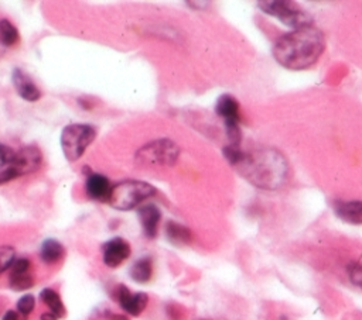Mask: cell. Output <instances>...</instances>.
Here are the masks:
<instances>
[{
  "mask_svg": "<svg viewBox=\"0 0 362 320\" xmlns=\"http://www.w3.org/2000/svg\"><path fill=\"white\" fill-rule=\"evenodd\" d=\"M325 47L324 34L313 24L291 30L273 47L275 59L284 68L300 70L314 65Z\"/></svg>",
  "mask_w": 362,
  "mask_h": 320,
  "instance_id": "6da1fadb",
  "label": "cell"
},
{
  "mask_svg": "<svg viewBox=\"0 0 362 320\" xmlns=\"http://www.w3.org/2000/svg\"><path fill=\"white\" fill-rule=\"evenodd\" d=\"M237 168L252 185L260 189L276 191L286 184L289 178V164L283 154L275 149H257L244 153Z\"/></svg>",
  "mask_w": 362,
  "mask_h": 320,
  "instance_id": "7a4b0ae2",
  "label": "cell"
},
{
  "mask_svg": "<svg viewBox=\"0 0 362 320\" xmlns=\"http://www.w3.org/2000/svg\"><path fill=\"white\" fill-rule=\"evenodd\" d=\"M156 194V188L145 181H122L112 188L109 205L118 210H130L141 206Z\"/></svg>",
  "mask_w": 362,
  "mask_h": 320,
  "instance_id": "3957f363",
  "label": "cell"
},
{
  "mask_svg": "<svg viewBox=\"0 0 362 320\" xmlns=\"http://www.w3.org/2000/svg\"><path fill=\"white\" fill-rule=\"evenodd\" d=\"M96 137V130L89 124L74 123L65 126L61 133V149L70 162L78 161Z\"/></svg>",
  "mask_w": 362,
  "mask_h": 320,
  "instance_id": "277c9868",
  "label": "cell"
},
{
  "mask_svg": "<svg viewBox=\"0 0 362 320\" xmlns=\"http://www.w3.org/2000/svg\"><path fill=\"white\" fill-rule=\"evenodd\" d=\"M180 156V149L173 140L160 138L150 141L136 153V162L149 167H172Z\"/></svg>",
  "mask_w": 362,
  "mask_h": 320,
  "instance_id": "5b68a950",
  "label": "cell"
},
{
  "mask_svg": "<svg viewBox=\"0 0 362 320\" xmlns=\"http://www.w3.org/2000/svg\"><path fill=\"white\" fill-rule=\"evenodd\" d=\"M257 6L262 12L276 17L279 21L291 27L293 30L311 24V17L290 2L272 0V2H259Z\"/></svg>",
  "mask_w": 362,
  "mask_h": 320,
  "instance_id": "8992f818",
  "label": "cell"
},
{
  "mask_svg": "<svg viewBox=\"0 0 362 320\" xmlns=\"http://www.w3.org/2000/svg\"><path fill=\"white\" fill-rule=\"evenodd\" d=\"M42 161H43L42 151L35 146H28L16 151V156L9 167L16 172L19 178L27 173L36 172L42 167Z\"/></svg>",
  "mask_w": 362,
  "mask_h": 320,
  "instance_id": "52a82bcc",
  "label": "cell"
},
{
  "mask_svg": "<svg viewBox=\"0 0 362 320\" xmlns=\"http://www.w3.org/2000/svg\"><path fill=\"white\" fill-rule=\"evenodd\" d=\"M130 244L122 237L111 238L102 245L104 264L109 268H116L122 265L130 257Z\"/></svg>",
  "mask_w": 362,
  "mask_h": 320,
  "instance_id": "ba28073f",
  "label": "cell"
},
{
  "mask_svg": "<svg viewBox=\"0 0 362 320\" xmlns=\"http://www.w3.org/2000/svg\"><path fill=\"white\" fill-rule=\"evenodd\" d=\"M35 285V278L31 274V261L27 258H16L10 268V288L21 292Z\"/></svg>",
  "mask_w": 362,
  "mask_h": 320,
  "instance_id": "9c48e42d",
  "label": "cell"
},
{
  "mask_svg": "<svg viewBox=\"0 0 362 320\" xmlns=\"http://www.w3.org/2000/svg\"><path fill=\"white\" fill-rule=\"evenodd\" d=\"M116 299L120 308L130 316H139L149 303L147 294L145 292L132 294L125 285H119L116 288Z\"/></svg>",
  "mask_w": 362,
  "mask_h": 320,
  "instance_id": "30bf717a",
  "label": "cell"
},
{
  "mask_svg": "<svg viewBox=\"0 0 362 320\" xmlns=\"http://www.w3.org/2000/svg\"><path fill=\"white\" fill-rule=\"evenodd\" d=\"M112 185L109 182L108 178L102 173H89L87 176V182H85V191L87 195L93 199V200H100V202H109L111 194H112Z\"/></svg>",
  "mask_w": 362,
  "mask_h": 320,
  "instance_id": "8fae6325",
  "label": "cell"
},
{
  "mask_svg": "<svg viewBox=\"0 0 362 320\" xmlns=\"http://www.w3.org/2000/svg\"><path fill=\"white\" fill-rule=\"evenodd\" d=\"M12 81L15 85L16 92L20 95L21 99L27 102H37L42 97V92L37 85L31 81V78L24 73V70L16 68L13 69Z\"/></svg>",
  "mask_w": 362,
  "mask_h": 320,
  "instance_id": "7c38bea8",
  "label": "cell"
},
{
  "mask_svg": "<svg viewBox=\"0 0 362 320\" xmlns=\"http://www.w3.org/2000/svg\"><path fill=\"white\" fill-rule=\"evenodd\" d=\"M139 220L142 225V229L145 232V236L149 238H154L159 232V225L161 220V213L159 207L153 203L143 205L138 210Z\"/></svg>",
  "mask_w": 362,
  "mask_h": 320,
  "instance_id": "4fadbf2b",
  "label": "cell"
},
{
  "mask_svg": "<svg viewBox=\"0 0 362 320\" xmlns=\"http://www.w3.org/2000/svg\"><path fill=\"white\" fill-rule=\"evenodd\" d=\"M336 215L351 225H362V200H341L334 206Z\"/></svg>",
  "mask_w": 362,
  "mask_h": 320,
  "instance_id": "5bb4252c",
  "label": "cell"
},
{
  "mask_svg": "<svg viewBox=\"0 0 362 320\" xmlns=\"http://www.w3.org/2000/svg\"><path fill=\"white\" fill-rule=\"evenodd\" d=\"M215 112L224 119V122H239V104L231 95H222L217 100Z\"/></svg>",
  "mask_w": 362,
  "mask_h": 320,
  "instance_id": "9a60e30c",
  "label": "cell"
},
{
  "mask_svg": "<svg viewBox=\"0 0 362 320\" xmlns=\"http://www.w3.org/2000/svg\"><path fill=\"white\" fill-rule=\"evenodd\" d=\"M65 254L64 245L55 240V238H47L43 241L42 248H40V258L46 264H55L58 263Z\"/></svg>",
  "mask_w": 362,
  "mask_h": 320,
  "instance_id": "2e32d148",
  "label": "cell"
},
{
  "mask_svg": "<svg viewBox=\"0 0 362 320\" xmlns=\"http://www.w3.org/2000/svg\"><path fill=\"white\" fill-rule=\"evenodd\" d=\"M153 275V263L149 257L138 260L130 268V276L138 283H147Z\"/></svg>",
  "mask_w": 362,
  "mask_h": 320,
  "instance_id": "e0dca14e",
  "label": "cell"
},
{
  "mask_svg": "<svg viewBox=\"0 0 362 320\" xmlns=\"http://www.w3.org/2000/svg\"><path fill=\"white\" fill-rule=\"evenodd\" d=\"M166 236L168 238L177 245L181 244H190L192 240L191 230L177 222H168L166 225Z\"/></svg>",
  "mask_w": 362,
  "mask_h": 320,
  "instance_id": "ac0fdd59",
  "label": "cell"
},
{
  "mask_svg": "<svg viewBox=\"0 0 362 320\" xmlns=\"http://www.w3.org/2000/svg\"><path fill=\"white\" fill-rule=\"evenodd\" d=\"M40 299L47 305L50 312L54 313L58 319L65 316V306L61 301V297L54 290H50V288L43 290L40 294Z\"/></svg>",
  "mask_w": 362,
  "mask_h": 320,
  "instance_id": "d6986e66",
  "label": "cell"
},
{
  "mask_svg": "<svg viewBox=\"0 0 362 320\" xmlns=\"http://www.w3.org/2000/svg\"><path fill=\"white\" fill-rule=\"evenodd\" d=\"M19 41V31L15 24L6 19L0 20V43L5 47H12Z\"/></svg>",
  "mask_w": 362,
  "mask_h": 320,
  "instance_id": "ffe728a7",
  "label": "cell"
},
{
  "mask_svg": "<svg viewBox=\"0 0 362 320\" xmlns=\"http://www.w3.org/2000/svg\"><path fill=\"white\" fill-rule=\"evenodd\" d=\"M16 261V250L10 245H0V275L10 270Z\"/></svg>",
  "mask_w": 362,
  "mask_h": 320,
  "instance_id": "44dd1931",
  "label": "cell"
},
{
  "mask_svg": "<svg viewBox=\"0 0 362 320\" xmlns=\"http://www.w3.org/2000/svg\"><path fill=\"white\" fill-rule=\"evenodd\" d=\"M36 308V299L33 295H24L17 302V312L21 316H28Z\"/></svg>",
  "mask_w": 362,
  "mask_h": 320,
  "instance_id": "7402d4cb",
  "label": "cell"
},
{
  "mask_svg": "<svg viewBox=\"0 0 362 320\" xmlns=\"http://www.w3.org/2000/svg\"><path fill=\"white\" fill-rule=\"evenodd\" d=\"M348 275H350V281L354 283V285L362 290V264L355 263L350 265Z\"/></svg>",
  "mask_w": 362,
  "mask_h": 320,
  "instance_id": "603a6c76",
  "label": "cell"
},
{
  "mask_svg": "<svg viewBox=\"0 0 362 320\" xmlns=\"http://www.w3.org/2000/svg\"><path fill=\"white\" fill-rule=\"evenodd\" d=\"M15 156H16L15 150H12L10 147L0 143V168L9 167L12 164V161H13Z\"/></svg>",
  "mask_w": 362,
  "mask_h": 320,
  "instance_id": "cb8c5ba5",
  "label": "cell"
},
{
  "mask_svg": "<svg viewBox=\"0 0 362 320\" xmlns=\"http://www.w3.org/2000/svg\"><path fill=\"white\" fill-rule=\"evenodd\" d=\"M105 317H107L108 320H129L126 316L118 314V313H112V312H107V313H105Z\"/></svg>",
  "mask_w": 362,
  "mask_h": 320,
  "instance_id": "d4e9b609",
  "label": "cell"
},
{
  "mask_svg": "<svg viewBox=\"0 0 362 320\" xmlns=\"http://www.w3.org/2000/svg\"><path fill=\"white\" fill-rule=\"evenodd\" d=\"M2 320H19V314L15 310H8L5 314H3V319Z\"/></svg>",
  "mask_w": 362,
  "mask_h": 320,
  "instance_id": "484cf974",
  "label": "cell"
},
{
  "mask_svg": "<svg viewBox=\"0 0 362 320\" xmlns=\"http://www.w3.org/2000/svg\"><path fill=\"white\" fill-rule=\"evenodd\" d=\"M42 320H58V317L51 312H46L42 314Z\"/></svg>",
  "mask_w": 362,
  "mask_h": 320,
  "instance_id": "4316f807",
  "label": "cell"
}]
</instances>
